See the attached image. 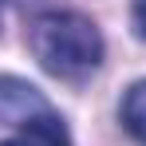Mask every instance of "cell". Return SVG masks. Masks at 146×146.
<instances>
[{
    "mask_svg": "<svg viewBox=\"0 0 146 146\" xmlns=\"http://www.w3.org/2000/svg\"><path fill=\"white\" fill-rule=\"evenodd\" d=\"M32 55L40 67L59 79H79L103 63V36L79 12H44L28 32Z\"/></svg>",
    "mask_w": 146,
    "mask_h": 146,
    "instance_id": "1",
    "label": "cell"
},
{
    "mask_svg": "<svg viewBox=\"0 0 146 146\" xmlns=\"http://www.w3.org/2000/svg\"><path fill=\"white\" fill-rule=\"evenodd\" d=\"M48 111H51L48 99L32 83L16 79V75H0V122L4 126H28L32 119H40Z\"/></svg>",
    "mask_w": 146,
    "mask_h": 146,
    "instance_id": "2",
    "label": "cell"
},
{
    "mask_svg": "<svg viewBox=\"0 0 146 146\" xmlns=\"http://www.w3.org/2000/svg\"><path fill=\"white\" fill-rule=\"evenodd\" d=\"M20 138H28L32 146H71V134H67V126H63V119L55 111H48V115L32 119L28 126H20Z\"/></svg>",
    "mask_w": 146,
    "mask_h": 146,
    "instance_id": "3",
    "label": "cell"
},
{
    "mask_svg": "<svg viewBox=\"0 0 146 146\" xmlns=\"http://www.w3.org/2000/svg\"><path fill=\"white\" fill-rule=\"evenodd\" d=\"M122 126H126L130 138H138L146 146V79L126 87V95H122Z\"/></svg>",
    "mask_w": 146,
    "mask_h": 146,
    "instance_id": "4",
    "label": "cell"
},
{
    "mask_svg": "<svg viewBox=\"0 0 146 146\" xmlns=\"http://www.w3.org/2000/svg\"><path fill=\"white\" fill-rule=\"evenodd\" d=\"M134 28H138V36L146 40V0H134Z\"/></svg>",
    "mask_w": 146,
    "mask_h": 146,
    "instance_id": "5",
    "label": "cell"
},
{
    "mask_svg": "<svg viewBox=\"0 0 146 146\" xmlns=\"http://www.w3.org/2000/svg\"><path fill=\"white\" fill-rule=\"evenodd\" d=\"M0 146H32L28 138H8V142H0Z\"/></svg>",
    "mask_w": 146,
    "mask_h": 146,
    "instance_id": "6",
    "label": "cell"
},
{
    "mask_svg": "<svg viewBox=\"0 0 146 146\" xmlns=\"http://www.w3.org/2000/svg\"><path fill=\"white\" fill-rule=\"evenodd\" d=\"M12 4H36V0H12Z\"/></svg>",
    "mask_w": 146,
    "mask_h": 146,
    "instance_id": "7",
    "label": "cell"
}]
</instances>
